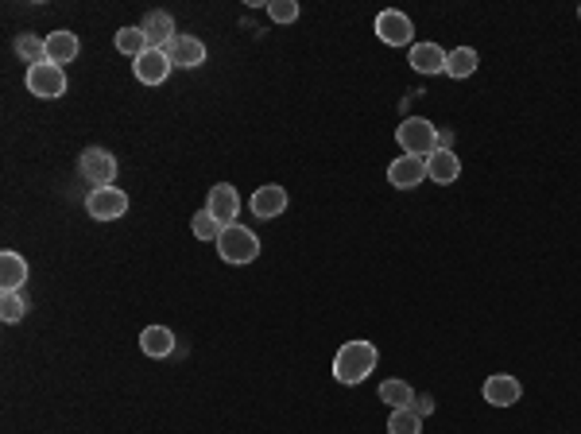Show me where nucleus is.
<instances>
[{
  "label": "nucleus",
  "mask_w": 581,
  "mask_h": 434,
  "mask_svg": "<svg viewBox=\"0 0 581 434\" xmlns=\"http://www.w3.org/2000/svg\"><path fill=\"white\" fill-rule=\"evenodd\" d=\"M140 350L148 353V357H155V360H163V357L174 353V334H171L167 326H148L140 334Z\"/></svg>",
  "instance_id": "a211bd4d"
},
{
  "label": "nucleus",
  "mask_w": 581,
  "mask_h": 434,
  "mask_svg": "<svg viewBox=\"0 0 581 434\" xmlns=\"http://www.w3.org/2000/svg\"><path fill=\"white\" fill-rule=\"evenodd\" d=\"M446 54L438 43H415L411 47V66L419 74H446Z\"/></svg>",
  "instance_id": "dca6fc26"
},
{
  "label": "nucleus",
  "mask_w": 581,
  "mask_h": 434,
  "mask_svg": "<svg viewBox=\"0 0 581 434\" xmlns=\"http://www.w3.org/2000/svg\"><path fill=\"white\" fill-rule=\"evenodd\" d=\"M376 360H380V353H376V345L365 341V338H357V341H345L338 353H333V380L345 384V388H353V384H365L372 369H376Z\"/></svg>",
  "instance_id": "f257e3e1"
},
{
  "label": "nucleus",
  "mask_w": 581,
  "mask_h": 434,
  "mask_svg": "<svg viewBox=\"0 0 581 434\" xmlns=\"http://www.w3.org/2000/svg\"><path fill=\"white\" fill-rule=\"evenodd\" d=\"M140 32H143V39H148V47H155V51H163L167 43L179 35L174 32V20H171V12H163V8H155V12H148V16L140 20Z\"/></svg>",
  "instance_id": "f8f14e48"
},
{
  "label": "nucleus",
  "mask_w": 581,
  "mask_h": 434,
  "mask_svg": "<svg viewBox=\"0 0 581 434\" xmlns=\"http://www.w3.org/2000/svg\"><path fill=\"white\" fill-rule=\"evenodd\" d=\"M206 210H210L222 225H237L232 217L241 213V198H237V191H232L229 182H217V186H210V202H206Z\"/></svg>",
  "instance_id": "4468645a"
},
{
  "label": "nucleus",
  "mask_w": 581,
  "mask_h": 434,
  "mask_svg": "<svg viewBox=\"0 0 581 434\" xmlns=\"http://www.w3.org/2000/svg\"><path fill=\"white\" fill-rule=\"evenodd\" d=\"M287 191L283 186H275V182H268V186H256V194L249 198V210L256 213V217H264V222H271V217H280L283 210H287Z\"/></svg>",
  "instance_id": "9b49d317"
},
{
  "label": "nucleus",
  "mask_w": 581,
  "mask_h": 434,
  "mask_svg": "<svg viewBox=\"0 0 581 434\" xmlns=\"http://www.w3.org/2000/svg\"><path fill=\"white\" fill-rule=\"evenodd\" d=\"M458 175H461L458 152H434V155H427V179L430 182L449 186V182H458Z\"/></svg>",
  "instance_id": "2eb2a0df"
},
{
  "label": "nucleus",
  "mask_w": 581,
  "mask_h": 434,
  "mask_svg": "<svg viewBox=\"0 0 581 434\" xmlns=\"http://www.w3.org/2000/svg\"><path fill=\"white\" fill-rule=\"evenodd\" d=\"M12 51H16V54H20V59H24L27 66H39V63H47V39H39V35H32V32L16 35V43H12Z\"/></svg>",
  "instance_id": "412c9836"
},
{
  "label": "nucleus",
  "mask_w": 581,
  "mask_h": 434,
  "mask_svg": "<svg viewBox=\"0 0 581 434\" xmlns=\"http://www.w3.org/2000/svg\"><path fill=\"white\" fill-rule=\"evenodd\" d=\"M163 51H167L171 66H179V70H194V66L206 63V43L194 39V35H174Z\"/></svg>",
  "instance_id": "6e6552de"
},
{
  "label": "nucleus",
  "mask_w": 581,
  "mask_h": 434,
  "mask_svg": "<svg viewBox=\"0 0 581 434\" xmlns=\"http://www.w3.org/2000/svg\"><path fill=\"white\" fill-rule=\"evenodd\" d=\"M577 20H581V8H577Z\"/></svg>",
  "instance_id": "c756f323"
},
{
  "label": "nucleus",
  "mask_w": 581,
  "mask_h": 434,
  "mask_svg": "<svg viewBox=\"0 0 581 434\" xmlns=\"http://www.w3.org/2000/svg\"><path fill=\"white\" fill-rule=\"evenodd\" d=\"M380 399L388 403L391 411H403V408H411L415 388L407 384V380H384V384H380Z\"/></svg>",
  "instance_id": "4be33fe9"
},
{
  "label": "nucleus",
  "mask_w": 581,
  "mask_h": 434,
  "mask_svg": "<svg viewBox=\"0 0 581 434\" xmlns=\"http://www.w3.org/2000/svg\"><path fill=\"white\" fill-rule=\"evenodd\" d=\"M217 252L225 264H252L260 256V237L244 225H225V233L217 237Z\"/></svg>",
  "instance_id": "7ed1b4c3"
},
{
  "label": "nucleus",
  "mask_w": 581,
  "mask_h": 434,
  "mask_svg": "<svg viewBox=\"0 0 581 434\" xmlns=\"http://www.w3.org/2000/svg\"><path fill=\"white\" fill-rule=\"evenodd\" d=\"M388 434H423V419L415 411H391L388 415Z\"/></svg>",
  "instance_id": "b1692460"
},
{
  "label": "nucleus",
  "mask_w": 581,
  "mask_h": 434,
  "mask_svg": "<svg viewBox=\"0 0 581 434\" xmlns=\"http://www.w3.org/2000/svg\"><path fill=\"white\" fill-rule=\"evenodd\" d=\"M24 314H27L24 291H0V318H5V322H20Z\"/></svg>",
  "instance_id": "a878e982"
},
{
  "label": "nucleus",
  "mask_w": 581,
  "mask_h": 434,
  "mask_svg": "<svg viewBox=\"0 0 581 434\" xmlns=\"http://www.w3.org/2000/svg\"><path fill=\"white\" fill-rule=\"evenodd\" d=\"M396 140H399L403 155H415V159L438 152V128H434L427 117H407L396 128Z\"/></svg>",
  "instance_id": "f03ea898"
},
{
  "label": "nucleus",
  "mask_w": 581,
  "mask_h": 434,
  "mask_svg": "<svg viewBox=\"0 0 581 434\" xmlns=\"http://www.w3.org/2000/svg\"><path fill=\"white\" fill-rule=\"evenodd\" d=\"M27 260L20 252H0V291H24Z\"/></svg>",
  "instance_id": "f3484780"
},
{
  "label": "nucleus",
  "mask_w": 581,
  "mask_h": 434,
  "mask_svg": "<svg viewBox=\"0 0 581 434\" xmlns=\"http://www.w3.org/2000/svg\"><path fill=\"white\" fill-rule=\"evenodd\" d=\"M78 171L94 186H113L116 182V155L109 148H85L78 155Z\"/></svg>",
  "instance_id": "423d86ee"
},
{
  "label": "nucleus",
  "mask_w": 581,
  "mask_h": 434,
  "mask_svg": "<svg viewBox=\"0 0 581 434\" xmlns=\"http://www.w3.org/2000/svg\"><path fill=\"white\" fill-rule=\"evenodd\" d=\"M407 411H415L419 419H423V415H430V411H434V399H430V396H415V399H411V408H407Z\"/></svg>",
  "instance_id": "cd10ccee"
},
{
  "label": "nucleus",
  "mask_w": 581,
  "mask_h": 434,
  "mask_svg": "<svg viewBox=\"0 0 581 434\" xmlns=\"http://www.w3.org/2000/svg\"><path fill=\"white\" fill-rule=\"evenodd\" d=\"M222 233H225V225L217 222L210 210H198V213H194V237H198V241H213V244H217V237H222Z\"/></svg>",
  "instance_id": "393cba45"
},
{
  "label": "nucleus",
  "mask_w": 581,
  "mask_h": 434,
  "mask_svg": "<svg viewBox=\"0 0 581 434\" xmlns=\"http://www.w3.org/2000/svg\"><path fill=\"white\" fill-rule=\"evenodd\" d=\"M481 396H485V403H492V408H512V403H519V396H523V384L512 372H497V376L485 380Z\"/></svg>",
  "instance_id": "1a4fd4ad"
},
{
  "label": "nucleus",
  "mask_w": 581,
  "mask_h": 434,
  "mask_svg": "<svg viewBox=\"0 0 581 434\" xmlns=\"http://www.w3.org/2000/svg\"><path fill=\"white\" fill-rule=\"evenodd\" d=\"M78 59V35L74 32H51L47 35V63L63 66Z\"/></svg>",
  "instance_id": "6ab92c4d"
},
{
  "label": "nucleus",
  "mask_w": 581,
  "mask_h": 434,
  "mask_svg": "<svg viewBox=\"0 0 581 434\" xmlns=\"http://www.w3.org/2000/svg\"><path fill=\"white\" fill-rule=\"evenodd\" d=\"M376 35H380L388 47H411V39H415V24L407 12H396V8H388L376 16Z\"/></svg>",
  "instance_id": "0eeeda50"
},
{
  "label": "nucleus",
  "mask_w": 581,
  "mask_h": 434,
  "mask_svg": "<svg viewBox=\"0 0 581 434\" xmlns=\"http://www.w3.org/2000/svg\"><path fill=\"white\" fill-rule=\"evenodd\" d=\"M477 66H481V59H477L473 47H454L446 54V74L449 78H473Z\"/></svg>",
  "instance_id": "aec40b11"
},
{
  "label": "nucleus",
  "mask_w": 581,
  "mask_h": 434,
  "mask_svg": "<svg viewBox=\"0 0 581 434\" xmlns=\"http://www.w3.org/2000/svg\"><path fill=\"white\" fill-rule=\"evenodd\" d=\"M116 51L128 54L133 63L140 59L143 51H152V47H148V39H143V32H140V24H136V27H121V32H116Z\"/></svg>",
  "instance_id": "5701e85b"
},
{
  "label": "nucleus",
  "mask_w": 581,
  "mask_h": 434,
  "mask_svg": "<svg viewBox=\"0 0 581 434\" xmlns=\"http://www.w3.org/2000/svg\"><path fill=\"white\" fill-rule=\"evenodd\" d=\"M133 70H136V78L143 82V85H163L167 82V74H171V59H167V51H143L140 59L133 63Z\"/></svg>",
  "instance_id": "ddd939ff"
},
{
  "label": "nucleus",
  "mask_w": 581,
  "mask_h": 434,
  "mask_svg": "<svg viewBox=\"0 0 581 434\" xmlns=\"http://www.w3.org/2000/svg\"><path fill=\"white\" fill-rule=\"evenodd\" d=\"M438 152H454V133L438 128Z\"/></svg>",
  "instance_id": "c85d7f7f"
},
{
  "label": "nucleus",
  "mask_w": 581,
  "mask_h": 434,
  "mask_svg": "<svg viewBox=\"0 0 581 434\" xmlns=\"http://www.w3.org/2000/svg\"><path fill=\"white\" fill-rule=\"evenodd\" d=\"M27 94H35L43 101H58L66 94V74H63V66H54V63H39V66H27Z\"/></svg>",
  "instance_id": "20e7f679"
},
{
  "label": "nucleus",
  "mask_w": 581,
  "mask_h": 434,
  "mask_svg": "<svg viewBox=\"0 0 581 434\" xmlns=\"http://www.w3.org/2000/svg\"><path fill=\"white\" fill-rule=\"evenodd\" d=\"M268 16H271L275 24H295V20H299V5H295V0H271V5H268Z\"/></svg>",
  "instance_id": "bb28decb"
},
{
  "label": "nucleus",
  "mask_w": 581,
  "mask_h": 434,
  "mask_svg": "<svg viewBox=\"0 0 581 434\" xmlns=\"http://www.w3.org/2000/svg\"><path fill=\"white\" fill-rule=\"evenodd\" d=\"M85 210H90L94 222H116V217L128 213V194L121 186H94L90 198H85Z\"/></svg>",
  "instance_id": "39448f33"
},
{
  "label": "nucleus",
  "mask_w": 581,
  "mask_h": 434,
  "mask_svg": "<svg viewBox=\"0 0 581 434\" xmlns=\"http://www.w3.org/2000/svg\"><path fill=\"white\" fill-rule=\"evenodd\" d=\"M427 179V159H415V155H399L391 159L388 167V182L396 186V191H415L419 182Z\"/></svg>",
  "instance_id": "9d476101"
}]
</instances>
